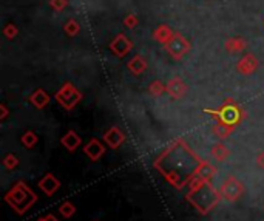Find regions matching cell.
Segmentation results:
<instances>
[{
  "instance_id": "obj_1",
  "label": "cell",
  "mask_w": 264,
  "mask_h": 221,
  "mask_svg": "<svg viewBox=\"0 0 264 221\" xmlns=\"http://www.w3.org/2000/svg\"><path fill=\"white\" fill-rule=\"evenodd\" d=\"M201 163L199 156L195 155L185 142L176 141L156 159L155 167L170 184L182 189L197 176Z\"/></svg>"
},
{
  "instance_id": "obj_15",
  "label": "cell",
  "mask_w": 264,
  "mask_h": 221,
  "mask_svg": "<svg viewBox=\"0 0 264 221\" xmlns=\"http://www.w3.org/2000/svg\"><path fill=\"white\" fill-rule=\"evenodd\" d=\"M17 164H19V161H17V158H16L14 155H8V156H5V159H3V166H5L8 170L16 169Z\"/></svg>"
},
{
  "instance_id": "obj_7",
  "label": "cell",
  "mask_w": 264,
  "mask_h": 221,
  "mask_svg": "<svg viewBox=\"0 0 264 221\" xmlns=\"http://www.w3.org/2000/svg\"><path fill=\"white\" fill-rule=\"evenodd\" d=\"M83 152L91 161H98L105 153V147H104V144L99 142L98 139H91L87 146H85Z\"/></svg>"
},
{
  "instance_id": "obj_3",
  "label": "cell",
  "mask_w": 264,
  "mask_h": 221,
  "mask_svg": "<svg viewBox=\"0 0 264 221\" xmlns=\"http://www.w3.org/2000/svg\"><path fill=\"white\" fill-rule=\"evenodd\" d=\"M37 195L34 193L28 184L23 181H17L5 195V201L17 215H23L37 203Z\"/></svg>"
},
{
  "instance_id": "obj_5",
  "label": "cell",
  "mask_w": 264,
  "mask_h": 221,
  "mask_svg": "<svg viewBox=\"0 0 264 221\" xmlns=\"http://www.w3.org/2000/svg\"><path fill=\"white\" fill-rule=\"evenodd\" d=\"M56 99L59 101V104L62 107H65L66 110H71L76 104L79 102L81 99V93L76 90L73 85L66 84L65 87L57 93L56 95Z\"/></svg>"
},
{
  "instance_id": "obj_6",
  "label": "cell",
  "mask_w": 264,
  "mask_h": 221,
  "mask_svg": "<svg viewBox=\"0 0 264 221\" xmlns=\"http://www.w3.org/2000/svg\"><path fill=\"white\" fill-rule=\"evenodd\" d=\"M39 189L44 192L47 197H53V195L61 189V183L53 173H47L42 180L39 181Z\"/></svg>"
},
{
  "instance_id": "obj_12",
  "label": "cell",
  "mask_w": 264,
  "mask_h": 221,
  "mask_svg": "<svg viewBox=\"0 0 264 221\" xmlns=\"http://www.w3.org/2000/svg\"><path fill=\"white\" fill-rule=\"evenodd\" d=\"M48 101H50V98H48L42 90H37V91L31 96L33 105H36L37 108H44V107L48 104Z\"/></svg>"
},
{
  "instance_id": "obj_14",
  "label": "cell",
  "mask_w": 264,
  "mask_h": 221,
  "mask_svg": "<svg viewBox=\"0 0 264 221\" xmlns=\"http://www.w3.org/2000/svg\"><path fill=\"white\" fill-rule=\"evenodd\" d=\"M22 144H23L25 147H28V149L36 146V144H37V136H36V133H33V132L23 133V136H22Z\"/></svg>"
},
{
  "instance_id": "obj_18",
  "label": "cell",
  "mask_w": 264,
  "mask_h": 221,
  "mask_svg": "<svg viewBox=\"0 0 264 221\" xmlns=\"http://www.w3.org/2000/svg\"><path fill=\"white\" fill-rule=\"evenodd\" d=\"M36 221H48V220H47L45 217H40V218H37Z\"/></svg>"
},
{
  "instance_id": "obj_4",
  "label": "cell",
  "mask_w": 264,
  "mask_h": 221,
  "mask_svg": "<svg viewBox=\"0 0 264 221\" xmlns=\"http://www.w3.org/2000/svg\"><path fill=\"white\" fill-rule=\"evenodd\" d=\"M219 193H221V198H224L226 201L233 203L243 195V184L238 181L236 178L229 176L227 180L223 183V186H221Z\"/></svg>"
},
{
  "instance_id": "obj_17",
  "label": "cell",
  "mask_w": 264,
  "mask_h": 221,
  "mask_svg": "<svg viewBox=\"0 0 264 221\" xmlns=\"http://www.w3.org/2000/svg\"><path fill=\"white\" fill-rule=\"evenodd\" d=\"M258 166L264 167V153H261V155L258 156Z\"/></svg>"
},
{
  "instance_id": "obj_11",
  "label": "cell",
  "mask_w": 264,
  "mask_h": 221,
  "mask_svg": "<svg viewBox=\"0 0 264 221\" xmlns=\"http://www.w3.org/2000/svg\"><path fill=\"white\" fill-rule=\"evenodd\" d=\"M215 173H216V170L214 166H210L207 163H201L198 172H197V178H199V180H202V181H210Z\"/></svg>"
},
{
  "instance_id": "obj_10",
  "label": "cell",
  "mask_w": 264,
  "mask_h": 221,
  "mask_svg": "<svg viewBox=\"0 0 264 221\" xmlns=\"http://www.w3.org/2000/svg\"><path fill=\"white\" fill-rule=\"evenodd\" d=\"M61 144L62 146L66 149V150H70V152H74L76 149H78L79 146H81V136L76 133V132H73V130H70L68 132L64 138L61 139Z\"/></svg>"
},
{
  "instance_id": "obj_16",
  "label": "cell",
  "mask_w": 264,
  "mask_h": 221,
  "mask_svg": "<svg viewBox=\"0 0 264 221\" xmlns=\"http://www.w3.org/2000/svg\"><path fill=\"white\" fill-rule=\"evenodd\" d=\"M214 155L221 161V159H224V158H226L227 150H226V147H223V146H216V147L214 149Z\"/></svg>"
},
{
  "instance_id": "obj_9",
  "label": "cell",
  "mask_w": 264,
  "mask_h": 221,
  "mask_svg": "<svg viewBox=\"0 0 264 221\" xmlns=\"http://www.w3.org/2000/svg\"><path fill=\"white\" fill-rule=\"evenodd\" d=\"M104 139H105V142H107L112 149H117V147L121 146V144L125 141V136H124V133H122L121 130L117 129V127H113V129H110V130L105 133Z\"/></svg>"
},
{
  "instance_id": "obj_8",
  "label": "cell",
  "mask_w": 264,
  "mask_h": 221,
  "mask_svg": "<svg viewBox=\"0 0 264 221\" xmlns=\"http://www.w3.org/2000/svg\"><path fill=\"white\" fill-rule=\"evenodd\" d=\"M218 115L221 118V121H223V125H233L238 122V119H240V110H238L235 105L224 107Z\"/></svg>"
},
{
  "instance_id": "obj_13",
  "label": "cell",
  "mask_w": 264,
  "mask_h": 221,
  "mask_svg": "<svg viewBox=\"0 0 264 221\" xmlns=\"http://www.w3.org/2000/svg\"><path fill=\"white\" fill-rule=\"evenodd\" d=\"M59 214H61L64 218H71L76 214V206L70 201H65L59 206Z\"/></svg>"
},
{
  "instance_id": "obj_2",
  "label": "cell",
  "mask_w": 264,
  "mask_h": 221,
  "mask_svg": "<svg viewBox=\"0 0 264 221\" xmlns=\"http://www.w3.org/2000/svg\"><path fill=\"white\" fill-rule=\"evenodd\" d=\"M185 198L199 214L206 215L219 203L221 193L210 184V181H202L195 176Z\"/></svg>"
}]
</instances>
